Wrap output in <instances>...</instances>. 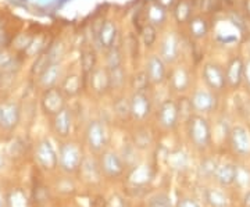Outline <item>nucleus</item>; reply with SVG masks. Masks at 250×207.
Listing matches in <instances>:
<instances>
[{"instance_id":"nucleus-1","label":"nucleus","mask_w":250,"mask_h":207,"mask_svg":"<svg viewBox=\"0 0 250 207\" xmlns=\"http://www.w3.org/2000/svg\"><path fill=\"white\" fill-rule=\"evenodd\" d=\"M185 124H187L188 138L196 149L205 150L211 145L213 132H211V126L207 121V118L203 117L202 114L195 113Z\"/></svg>"},{"instance_id":"nucleus-2","label":"nucleus","mask_w":250,"mask_h":207,"mask_svg":"<svg viewBox=\"0 0 250 207\" xmlns=\"http://www.w3.org/2000/svg\"><path fill=\"white\" fill-rule=\"evenodd\" d=\"M157 53L168 65L178 63L182 54V38L178 31L170 29L159 38Z\"/></svg>"},{"instance_id":"nucleus-3","label":"nucleus","mask_w":250,"mask_h":207,"mask_svg":"<svg viewBox=\"0 0 250 207\" xmlns=\"http://www.w3.org/2000/svg\"><path fill=\"white\" fill-rule=\"evenodd\" d=\"M59 166L62 171L72 174L77 172L81 168V164L83 160V153L82 147L77 142L67 141L62 142L59 147Z\"/></svg>"},{"instance_id":"nucleus-4","label":"nucleus","mask_w":250,"mask_h":207,"mask_svg":"<svg viewBox=\"0 0 250 207\" xmlns=\"http://www.w3.org/2000/svg\"><path fill=\"white\" fill-rule=\"evenodd\" d=\"M168 88L178 96H184L188 90L192 86V72L190 68L178 62L174 65H170V71H168V78H167Z\"/></svg>"},{"instance_id":"nucleus-5","label":"nucleus","mask_w":250,"mask_h":207,"mask_svg":"<svg viewBox=\"0 0 250 207\" xmlns=\"http://www.w3.org/2000/svg\"><path fill=\"white\" fill-rule=\"evenodd\" d=\"M107 126L104 121L93 118L85 126V142L92 152L100 153L107 146Z\"/></svg>"},{"instance_id":"nucleus-6","label":"nucleus","mask_w":250,"mask_h":207,"mask_svg":"<svg viewBox=\"0 0 250 207\" xmlns=\"http://www.w3.org/2000/svg\"><path fill=\"white\" fill-rule=\"evenodd\" d=\"M143 70L146 72L149 82L153 88V86H160V85L167 82L170 65L166 63L160 57V54L156 52V53L147 54V57L145 60Z\"/></svg>"},{"instance_id":"nucleus-7","label":"nucleus","mask_w":250,"mask_h":207,"mask_svg":"<svg viewBox=\"0 0 250 207\" xmlns=\"http://www.w3.org/2000/svg\"><path fill=\"white\" fill-rule=\"evenodd\" d=\"M131 120L135 123H145L153 113V100L149 90L146 92H131L129 95Z\"/></svg>"},{"instance_id":"nucleus-8","label":"nucleus","mask_w":250,"mask_h":207,"mask_svg":"<svg viewBox=\"0 0 250 207\" xmlns=\"http://www.w3.org/2000/svg\"><path fill=\"white\" fill-rule=\"evenodd\" d=\"M156 121H157V124L161 129L174 131L181 123L178 102L175 99L163 100L159 108H157V111H156Z\"/></svg>"},{"instance_id":"nucleus-9","label":"nucleus","mask_w":250,"mask_h":207,"mask_svg":"<svg viewBox=\"0 0 250 207\" xmlns=\"http://www.w3.org/2000/svg\"><path fill=\"white\" fill-rule=\"evenodd\" d=\"M85 89H88L95 96L102 98L110 93V77L108 70L99 64L98 67L85 77Z\"/></svg>"},{"instance_id":"nucleus-10","label":"nucleus","mask_w":250,"mask_h":207,"mask_svg":"<svg viewBox=\"0 0 250 207\" xmlns=\"http://www.w3.org/2000/svg\"><path fill=\"white\" fill-rule=\"evenodd\" d=\"M190 104L196 114H208L213 113L218 106L217 93L208 88H196L190 95Z\"/></svg>"},{"instance_id":"nucleus-11","label":"nucleus","mask_w":250,"mask_h":207,"mask_svg":"<svg viewBox=\"0 0 250 207\" xmlns=\"http://www.w3.org/2000/svg\"><path fill=\"white\" fill-rule=\"evenodd\" d=\"M64 107H67V98L59 86L42 90L41 108L47 117H53Z\"/></svg>"},{"instance_id":"nucleus-12","label":"nucleus","mask_w":250,"mask_h":207,"mask_svg":"<svg viewBox=\"0 0 250 207\" xmlns=\"http://www.w3.org/2000/svg\"><path fill=\"white\" fill-rule=\"evenodd\" d=\"M202 80L205 82L206 88L213 90L215 93H220L227 88L225 82V71L218 63L207 62L202 67Z\"/></svg>"},{"instance_id":"nucleus-13","label":"nucleus","mask_w":250,"mask_h":207,"mask_svg":"<svg viewBox=\"0 0 250 207\" xmlns=\"http://www.w3.org/2000/svg\"><path fill=\"white\" fill-rule=\"evenodd\" d=\"M21 121V107L17 102H0V129L11 132Z\"/></svg>"},{"instance_id":"nucleus-14","label":"nucleus","mask_w":250,"mask_h":207,"mask_svg":"<svg viewBox=\"0 0 250 207\" xmlns=\"http://www.w3.org/2000/svg\"><path fill=\"white\" fill-rule=\"evenodd\" d=\"M35 160L36 163L47 171H52L59 164V156L56 153V149L52 142L45 138L36 144L35 147Z\"/></svg>"},{"instance_id":"nucleus-15","label":"nucleus","mask_w":250,"mask_h":207,"mask_svg":"<svg viewBox=\"0 0 250 207\" xmlns=\"http://www.w3.org/2000/svg\"><path fill=\"white\" fill-rule=\"evenodd\" d=\"M95 35H96V43H98L99 49L103 52V50H106L108 47L117 45L120 29H118V25H117V22L114 20L106 18L99 25Z\"/></svg>"},{"instance_id":"nucleus-16","label":"nucleus","mask_w":250,"mask_h":207,"mask_svg":"<svg viewBox=\"0 0 250 207\" xmlns=\"http://www.w3.org/2000/svg\"><path fill=\"white\" fill-rule=\"evenodd\" d=\"M99 166L102 172L108 178H118L124 174L125 162L117 152L106 150L100 156Z\"/></svg>"},{"instance_id":"nucleus-17","label":"nucleus","mask_w":250,"mask_h":207,"mask_svg":"<svg viewBox=\"0 0 250 207\" xmlns=\"http://www.w3.org/2000/svg\"><path fill=\"white\" fill-rule=\"evenodd\" d=\"M59 88L62 89L67 99L78 98L85 90V75L81 71L65 72L59 83Z\"/></svg>"},{"instance_id":"nucleus-18","label":"nucleus","mask_w":250,"mask_h":207,"mask_svg":"<svg viewBox=\"0 0 250 207\" xmlns=\"http://www.w3.org/2000/svg\"><path fill=\"white\" fill-rule=\"evenodd\" d=\"M170 10L166 9L157 0H152L145 9V22L150 24L159 31H163L168 25Z\"/></svg>"},{"instance_id":"nucleus-19","label":"nucleus","mask_w":250,"mask_h":207,"mask_svg":"<svg viewBox=\"0 0 250 207\" xmlns=\"http://www.w3.org/2000/svg\"><path fill=\"white\" fill-rule=\"evenodd\" d=\"M64 74H65V70L62 67V62H54L49 64L41 75L36 77V83L42 90L50 89L54 86H59Z\"/></svg>"},{"instance_id":"nucleus-20","label":"nucleus","mask_w":250,"mask_h":207,"mask_svg":"<svg viewBox=\"0 0 250 207\" xmlns=\"http://www.w3.org/2000/svg\"><path fill=\"white\" fill-rule=\"evenodd\" d=\"M225 82L227 88L238 89L243 83V74H245V60L241 56H233L232 59L227 63L225 68Z\"/></svg>"},{"instance_id":"nucleus-21","label":"nucleus","mask_w":250,"mask_h":207,"mask_svg":"<svg viewBox=\"0 0 250 207\" xmlns=\"http://www.w3.org/2000/svg\"><path fill=\"white\" fill-rule=\"evenodd\" d=\"M72 124H74V111L68 106L62 108L56 116L50 117L52 131L54 132V135L62 139L68 138V135L71 134Z\"/></svg>"},{"instance_id":"nucleus-22","label":"nucleus","mask_w":250,"mask_h":207,"mask_svg":"<svg viewBox=\"0 0 250 207\" xmlns=\"http://www.w3.org/2000/svg\"><path fill=\"white\" fill-rule=\"evenodd\" d=\"M229 144L235 153L248 156L250 153V132L245 126H233L229 132Z\"/></svg>"},{"instance_id":"nucleus-23","label":"nucleus","mask_w":250,"mask_h":207,"mask_svg":"<svg viewBox=\"0 0 250 207\" xmlns=\"http://www.w3.org/2000/svg\"><path fill=\"white\" fill-rule=\"evenodd\" d=\"M185 28H187L188 35L190 36V39L202 41L210 32V22L203 14H193L187 22Z\"/></svg>"},{"instance_id":"nucleus-24","label":"nucleus","mask_w":250,"mask_h":207,"mask_svg":"<svg viewBox=\"0 0 250 207\" xmlns=\"http://www.w3.org/2000/svg\"><path fill=\"white\" fill-rule=\"evenodd\" d=\"M170 13L177 25L185 27L188 21L193 16V3L190 0H177Z\"/></svg>"},{"instance_id":"nucleus-25","label":"nucleus","mask_w":250,"mask_h":207,"mask_svg":"<svg viewBox=\"0 0 250 207\" xmlns=\"http://www.w3.org/2000/svg\"><path fill=\"white\" fill-rule=\"evenodd\" d=\"M103 65L107 70H114L125 65V52L123 46L114 45L103 50Z\"/></svg>"},{"instance_id":"nucleus-26","label":"nucleus","mask_w":250,"mask_h":207,"mask_svg":"<svg viewBox=\"0 0 250 207\" xmlns=\"http://www.w3.org/2000/svg\"><path fill=\"white\" fill-rule=\"evenodd\" d=\"M108 77H110V93H116V95L124 93L125 88L128 86L129 82V75L126 72L125 65L114 70H108Z\"/></svg>"},{"instance_id":"nucleus-27","label":"nucleus","mask_w":250,"mask_h":207,"mask_svg":"<svg viewBox=\"0 0 250 207\" xmlns=\"http://www.w3.org/2000/svg\"><path fill=\"white\" fill-rule=\"evenodd\" d=\"M153 180V171L149 166H138L134 167L132 171L128 174V182L136 188L141 189L142 186H146Z\"/></svg>"},{"instance_id":"nucleus-28","label":"nucleus","mask_w":250,"mask_h":207,"mask_svg":"<svg viewBox=\"0 0 250 207\" xmlns=\"http://www.w3.org/2000/svg\"><path fill=\"white\" fill-rule=\"evenodd\" d=\"M99 65V56L93 46L83 47L80 56V71L86 77Z\"/></svg>"},{"instance_id":"nucleus-29","label":"nucleus","mask_w":250,"mask_h":207,"mask_svg":"<svg viewBox=\"0 0 250 207\" xmlns=\"http://www.w3.org/2000/svg\"><path fill=\"white\" fill-rule=\"evenodd\" d=\"M21 68L20 56L9 49H0V71L3 74H14Z\"/></svg>"},{"instance_id":"nucleus-30","label":"nucleus","mask_w":250,"mask_h":207,"mask_svg":"<svg viewBox=\"0 0 250 207\" xmlns=\"http://www.w3.org/2000/svg\"><path fill=\"white\" fill-rule=\"evenodd\" d=\"M113 113L118 121H128L131 120V108H129V96H125L124 93L117 95L116 100L113 103Z\"/></svg>"},{"instance_id":"nucleus-31","label":"nucleus","mask_w":250,"mask_h":207,"mask_svg":"<svg viewBox=\"0 0 250 207\" xmlns=\"http://www.w3.org/2000/svg\"><path fill=\"white\" fill-rule=\"evenodd\" d=\"M236 172H238V167L233 166V164H223V166H218L217 170H215V180L218 181L221 185L224 186H228L235 182L236 180Z\"/></svg>"},{"instance_id":"nucleus-32","label":"nucleus","mask_w":250,"mask_h":207,"mask_svg":"<svg viewBox=\"0 0 250 207\" xmlns=\"http://www.w3.org/2000/svg\"><path fill=\"white\" fill-rule=\"evenodd\" d=\"M128 88L131 89V92H146L152 88L149 78L146 75L145 70H139V71L134 72L129 77V82H128Z\"/></svg>"},{"instance_id":"nucleus-33","label":"nucleus","mask_w":250,"mask_h":207,"mask_svg":"<svg viewBox=\"0 0 250 207\" xmlns=\"http://www.w3.org/2000/svg\"><path fill=\"white\" fill-rule=\"evenodd\" d=\"M159 29L157 28H154L150 24H143L142 29H141V42H142V45L146 47V49H149V50H152L154 46L157 45V42H159Z\"/></svg>"},{"instance_id":"nucleus-34","label":"nucleus","mask_w":250,"mask_h":207,"mask_svg":"<svg viewBox=\"0 0 250 207\" xmlns=\"http://www.w3.org/2000/svg\"><path fill=\"white\" fill-rule=\"evenodd\" d=\"M7 207H29V199L21 188H13L6 196Z\"/></svg>"},{"instance_id":"nucleus-35","label":"nucleus","mask_w":250,"mask_h":207,"mask_svg":"<svg viewBox=\"0 0 250 207\" xmlns=\"http://www.w3.org/2000/svg\"><path fill=\"white\" fill-rule=\"evenodd\" d=\"M80 170L83 172V177H85L86 180L93 181V182L99 181L100 172H102L99 163L96 162V160H92L90 157H83Z\"/></svg>"},{"instance_id":"nucleus-36","label":"nucleus","mask_w":250,"mask_h":207,"mask_svg":"<svg viewBox=\"0 0 250 207\" xmlns=\"http://www.w3.org/2000/svg\"><path fill=\"white\" fill-rule=\"evenodd\" d=\"M47 47H49V45H47V41H46L45 36H32V39H31L29 45L25 49L24 54L28 56V57H36L41 53H43Z\"/></svg>"},{"instance_id":"nucleus-37","label":"nucleus","mask_w":250,"mask_h":207,"mask_svg":"<svg viewBox=\"0 0 250 207\" xmlns=\"http://www.w3.org/2000/svg\"><path fill=\"white\" fill-rule=\"evenodd\" d=\"M52 63V60H50V57H49V54H47V49H46L43 53H41L39 56H36L35 60H34V64H32V67H31V75L36 78L38 75H41L43 70H45L46 67L49 65V64Z\"/></svg>"},{"instance_id":"nucleus-38","label":"nucleus","mask_w":250,"mask_h":207,"mask_svg":"<svg viewBox=\"0 0 250 207\" xmlns=\"http://www.w3.org/2000/svg\"><path fill=\"white\" fill-rule=\"evenodd\" d=\"M206 200L211 207H228V198L221 190L208 189L206 192Z\"/></svg>"},{"instance_id":"nucleus-39","label":"nucleus","mask_w":250,"mask_h":207,"mask_svg":"<svg viewBox=\"0 0 250 207\" xmlns=\"http://www.w3.org/2000/svg\"><path fill=\"white\" fill-rule=\"evenodd\" d=\"M152 144V134L145 128V126H141L135 131L134 135V145L139 149H145L149 145Z\"/></svg>"},{"instance_id":"nucleus-40","label":"nucleus","mask_w":250,"mask_h":207,"mask_svg":"<svg viewBox=\"0 0 250 207\" xmlns=\"http://www.w3.org/2000/svg\"><path fill=\"white\" fill-rule=\"evenodd\" d=\"M168 164L175 170H184L188 164V157L184 152H174L168 156Z\"/></svg>"},{"instance_id":"nucleus-41","label":"nucleus","mask_w":250,"mask_h":207,"mask_svg":"<svg viewBox=\"0 0 250 207\" xmlns=\"http://www.w3.org/2000/svg\"><path fill=\"white\" fill-rule=\"evenodd\" d=\"M217 163L213 159H206L202 162L200 167H199V174L205 178H210L215 174V170H217Z\"/></svg>"},{"instance_id":"nucleus-42","label":"nucleus","mask_w":250,"mask_h":207,"mask_svg":"<svg viewBox=\"0 0 250 207\" xmlns=\"http://www.w3.org/2000/svg\"><path fill=\"white\" fill-rule=\"evenodd\" d=\"M31 39H32V36L27 35V34H20V35L13 39V45L17 49L18 53H24L25 52V49L29 45Z\"/></svg>"},{"instance_id":"nucleus-43","label":"nucleus","mask_w":250,"mask_h":207,"mask_svg":"<svg viewBox=\"0 0 250 207\" xmlns=\"http://www.w3.org/2000/svg\"><path fill=\"white\" fill-rule=\"evenodd\" d=\"M149 207H171V200L166 193H159L149 200Z\"/></svg>"},{"instance_id":"nucleus-44","label":"nucleus","mask_w":250,"mask_h":207,"mask_svg":"<svg viewBox=\"0 0 250 207\" xmlns=\"http://www.w3.org/2000/svg\"><path fill=\"white\" fill-rule=\"evenodd\" d=\"M107 203L108 207H125L124 199L121 198V196H118V195H114L113 198L108 200Z\"/></svg>"},{"instance_id":"nucleus-45","label":"nucleus","mask_w":250,"mask_h":207,"mask_svg":"<svg viewBox=\"0 0 250 207\" xmlns=\"http://www.w3.org/2000/svg\"><path fill=\"white\" fill-rule=\"evenodd\" d=\"M243 83L250 89V59L245 62V74H243Z\"/></svg>"},{"instance_id":"nucleus-46","label":"nucleus","mask_w":250,"mask_h":207,"mask_svg":"<svg viewBox=\"0 0 250 207\" xmlns=\"http://www.w3.org/2000/svg\"><path fill=\"white\" fill-rule=\"evenodd\" d=\"M177 207H200L197 205L196 202L193 200V199H189V198H184L181 199L178 202V205Z\"/></svg>"},{"instance_id":"nucleus-47","label":"nucleus","mask_w":250,"mask_h":207,"mask_svg":"<svg viewBox=\"0 0 250 207\" xmlns=\"http://www.w3.org/2000/svg\"><path fill=\"white\" fill-rule=\"evenodd\" d=\"M90 207H108V203L106 202V199L104 198L98 196V198H95V200H92Z\"/></svg>"},{"instance_id":"nucleus-48","label":"nucleus","mask_w":250,"mask_h":207,"mask_svg":"<svg viewBox=\"0 0 250 207\" xmlns=\"http://www.w3.org/2000/svg\"><path fill=\"white\" fill-rule=\"evenodd\" d=\"M243 205H245V207H250V192H248V193H246Z\"/></svg>"},{"instance_id":"nucleus-49","label":"nucleus","mask_w":250,"mask_h":207,"mask_svg":"<svg viewBox=\"0 0 250 207\" xmlns=\"http://www.w3.org/2000/svg\"><path fill=\"white\" fill-rule=\"evenodd\" d=\"M4 164H6V159H4V156L0 153V170L4 167Z\"/></svg>"},{"instance_id":"nucleus-50","label":"nucleus","mask_w":250,"mask_h":207,"mask_svg":"<svg viewBox=\"0 0 250 207\" xmlns=\"http://www.w3.org/2000/svg\"><path fill=\"white\" fill-rule=\"evenodd\" d=\"M0 207H4V200H3V196L0 193Z\"/></svg>"},{"instance_id":"nucleus-51","label":"nucleus","mask_w":250,"mask_h":207,"mask_svg":"<svg viewBox=\"0 0 250 207\" xmlns=\"http://www.w3.org/2000/svg\"><path fill=\"white\" fill-rule=\"evenodd\" d=\"M6 74H3V72L0 71V85H1V82H3V77H4Z\"/></svg>"}]
</instances>
